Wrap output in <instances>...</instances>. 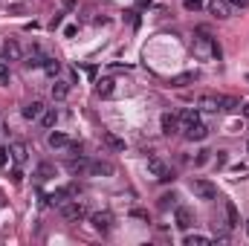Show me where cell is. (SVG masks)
Instances as JSON below:
<instances>
[{
	"instance_id": "cell-1",
	"label": "cell",
	"mask_w": 249,
	"mask_h": 246,
	"mask_svg": "<svg viewBox=\"0 0 249 246\" xmlns=\"http://www.w3.org/2000/svg\"><path fill=\"white\" fill-rule=\"evenodd\" d=\"M191 53H194L200 61H214V58H220V47H217V41H214L206 29H197V32H194V38H191Z\"/></svg>"
},
{
	"instance_id": "cell-2",
	"label": "cell",
	"mask_w": 249,
	"mask_h": 246,
	"mask_svg": "<svg viewBox=\"0 0 249 246\" xmlns=\"http://www.w3.org/2000/svg\"><path fill=\"white\" fill-rule=\"evenodd\" d=\"M61 217L67 223H78L87 217V206L81 200H67V203H61Z\"/></svg>"
},
{
	"instance_id": "cell-3",
	"label": "cell",
	"mask_w": 249,
	"mask_h": 246,
	"mask_svg": "<svg viewBox=\"0 0 249 246\" xmlns=\"http://www.w3.org/2000/svg\"><path fill=\"white\" fill-rule=\"evenodd\" d=\"M188 188H191V194H194L197 200H214V197H217V185L212 183V180H203V177L191 180Z\"/></svg>"
},
{
	"instance_id": "cell-4",
	"label": "cell",
	"mask_w": 249,
	"mask_h": 246,
	"mask_svg": "<svg viewBox=\"0 0 249 246\" xmlns=\"http://www.w3.org/2000/svg\"><path fill=\"white\" fill-rule=\"evenodd\" d=\"M148 174H151L157 183H171V180H174V171H171L160 157H151V159H148Z\"/></svg>"
},
{
	"instance_id": "cell-5",
	"label": "cell",
	"mask_w": 249,
	"mask_h": 246,
	"mask_svg": "<svg viewBox=\"0 0 249 246\" xmlns=\"http://www.w3.org/2000/svg\"><path fill=\"white\" fill-rule=\"evenodd\" d=\"M44 110H47V107H44V102H41V99H32V102H26V105H23V110H20V113H23V119H26V122H41Z\"/></svg>"
},
{
	"instance_id": "cell-6",
	"label": "cell",
	"mask_w": 249,
	"mask_h": 246,
	"mask_svg": "<svg viewBox=\"0 0 249 246\" xmlns=\"http://www.w3.org/2000/svg\"><path fill=\"white\" fill-rule=\"evenodd\" d=\"M197 110H203V113H217V110H220V96H214V93L197 96Z\"/></svg>"
},
{
	"instance_id": "cell-7",
	"label": "cell",
	"mask_w": 249,
	"mask_h": 246,
	"mask_svg": "<svg viewBox=\"0 0 249 246\" xmlns=\"http://www.w3.org/2000/svg\"><path fill=\"white\" fill-rule=\"evenodd\" d=\"M183 136H186V139H191V142H203V139L209 136V127L197 119V122H191V124H186V127H183Z\"/></svg>"
},
{
	"instance_id": "cell-8",
	"label": "cell",
	"mask_w": 249,
	"mask_h": 246,
	"mask_svg": "<svg viewBox=\"0 0 249 246\" xmlns=\"http://www.w3.org/2000/svg\"><path fill=\"white\" fill-rule=\"evenodd\" d=\"M90 223H93V229L96 232H110V226H113V214L110 211H96V214H90Z\"/></svg>"
},
{
	"instance_id": "cell-9",
	"label": "cell",
	"mask_w": 249,
	"mask_h": 246,
	"mask_svg": "<svg viewBox=\"0 0 249 246\" xmlns=\"http://www.w3.org/2000/svg\"><path fill=\"white\" fill-rule=\"evenodd\" d=\"M174 223H177L183 232L191 229V226H194V211H191L188 206H177V209H174Z\"/></svg>"
},
{
	"instance_id": "cell-10",
	"label": "cell",
	"mask_w": 249,
	"mask_h": 246,
	"mask_svg": "<svg viewBox=\"0 0 249 246\" xmlns=\"http://www.w3.org/2000/svg\"><path fill=\"white\" fill-rule=\"evenodd\" d=\"M3 58L6 61H23V50H20V44L15 38H6L3 41Z\"/></svg>"
},
{
	"instance_id": "cell-11",
	"label": "cell",
	"mask_w": 249,
	"mask_h": 246,
	"mask_svg": "<svg viewBox=\"0 0 249 246\" xmlns=\"http://www.w3.org/2000/svg\"><path fill=\"white\" fill-rule=\"evenodd\" d=\"M96 96H99V99H113V96H116V81H113L110 75L99 78V81H96Z\"/></svg>"
},
{
	"instance_id": "cell-12",
	"label": "cell",
	"mask_w": 249,
	"mask_h": 246,
	"mask_svg": "<svg viewBox=\"0 0 249 246\" xmlns=\"http://www.w3.org/2000/svg\"><path fill=\"white\" fill-rule=\"evenodd\" d=\"M78 194V188L75 185H64V188H58V191H53L47 200H50V206H61V203H67L70 197H75Z\"/></svg>"
},
{
	"instance_id": "cell-13",
	"label": "cell",
	"mask_w": 249,
	"mask_h": 246,
	"mask_svg": "<svg viewBox=\"0 0 249 246\" xmlns=\"http://www.w3.org/2000/svg\"><path fill=\"white\" fill-rule=\"evenodd\" d=\"M160 124H162V133L165 136H177L180 133V116H174V113H162L160 116Z\"/></svg>"
},
{
	"instance_id": "cell-14",
	"label": "cell",
	"mask_w": 249,
	"mask_h": 246,
	"mask_svg": "<svg viewBox=\"0 0 249 246\" xmlns=\"http://www.w3.org/2000/svg\"><path fill=\"white\" fill-rule=\"evenodd\" d=\"M110 174H113V165H110V162H102V159H90L87 177H110Z\"/></svg>"
},
{
	"instance_id": "cell-15",
	"label": "cell",
	"mask_w": 249,
	"mask_h": 246,
	"mask_svg": "<svg viewBox=\"0 0 249 246\" xmlns=\"http://www.w3.org/2000/svg\"><path fill=\"white\" fill-rule=\"evenodd\" d=\"M209 12H212L217 20H226V18H232V6H229L226 0H209Z\"/></svg>"
},
{
	"instance_id": "cell-16",
	"label": "cell",
	"mask_w": 249,
	"mask_h": 246,
	"mask_svg": "<svg viewBox=\"0 0 249 246\" xmlns=\"http://www.w3.org/2000/svg\"><path fill=\"white\" fill-rule=\"evenodd\" d=\"M47 142H50V148H53V151H61V148H72V139H70L67 133H61V130H53V133L47 136Z\"/></svg>"
},
{
	"instance_id": "cell-17",
	"label": "cell",
	"mask_w": 249,
	"mask_h": 246,
	"mask_svg": "<svg viewBox=\"0 0 249 246\" xmlns=\"http://www.w3.org/2000/svg\"><path fill=\"white\" fill-rule=\"evenodd\" d=\"M9 151H12V162H18V165H23V162L29 159V148H26V142H12Z\"/></svg>"
},
{
	"instance_id": "cell-18",
	"label": "cell",
	"mask_w": 249,
	"mask_h": 246,
	"mask_svg": "<svg viewBox=\"0 0 249 246\" xmlns=\"http://www.w3.org/2000/svg\"><path fill=\"white\" fill-rule=\"evenodd\" d=\"M102 142H105L110 151H124V148H127L124 139L119 136V133H113V130H105V133H102Z\"/></svg>"
},
{
	"instance_id": "cell-19",
	"label": "cell",
	"mask_w": 249,
	"mask_h": 246,
	"mask_svg": "<svg viewBox=\"0 0 249 246\" xmlns=\"http://www.w3.org/2000/svg\"><path fill=\"white\" fill-rule=\"evenodd\" d=\"M223 211H226V220H229L226 226H229V229H238V226H241V214H238V206H235L232 200H226V203H223Z\"/></svg>"
},
{
	"instance_id": "cell-20",
	"label": "cell",
	"mask_w": 249,
	"mask_h": 246,
	"mask_svg": "<svg viewBox=\"0 0 249 246\" xmlns=\"http://www.w3.org/2000/svg\"><path fill=\"white\" fill-rule=\"evenodd\" d=\"M87 168H90V159L87 157H78V159H70L67 162V171L70 174H84L87 177Z\"/></svg>"
},
{
	"instance_id": "cell-21",
	"label": "cell",
	"mask_w": 249,
	"mask_h": 246,
	"mask_svg": "<svg viewBox=\"0 0 249 246\" xmlns=\"http://www.w3.org/2000/svg\"><path fill=\"white\" fill-rule=\"evenodd\" d=\"M50 96H53L55 102H64V99L70 96V84H67V81H61V78H55V84L50 87Z\"/></svg>"
},
{
	"instance_id": "cell-22",
	"label": "cell",
	"mask_w": 249,
	"mask_h": 246,
	"mask_svg": "<svg viewBox=\"0 0 249 246\" xmlns=\"http://www.w3.org/2000/svg\"><path fill=\"white\" fill-rule=\"evenodd\" d=\"M35 177H38L41 183H47V180H53V177H55V165H53V162H41V165L35 168Z\"/></svg>"
},
{
	"instance_id": "cell-23",
	"label": "cell",
	"mask_w": 249,
	"mask_h": 246,
	"mask_svg": "<svg viewBox=\"0 0 249 246\" xmlns=\"http://www.w3.org/2000/svg\"><path fill=\"white\" fill-rule=\"evenodd\" d=\"M194 81H197V72H180V75L171 78V87H188Z\"/></svg>"
},
{
	"instance_id": "cell-24",
	"label": "cell",
	"mask_w": 249,
	"mask_h": 246,
	"mask_svg": "<svg viewBox=\"0 0 249 246\" xmlns=\"http://www.w3.org/2000/svg\"><path fill=\"white\" fill-rule=\"evenodd\" d=\"M44 72H47L50 78H55V75L61 72V61H58V58H53V55H47V58H44Z\"/></svg>"
},
{
	"instance_id": "cell-25",
	"label": "cell",
	"mask_w": 249,
	"mask_h": 246,
	"mask_svg": "<svg viewBox=\"0 0 249 246\" xmlns=\"http://www.w3.org/2000/svg\"><path fill=\"white\" fill-rule=\"evenodd\" d=\"M220 110H226V113H238V110H241V102L232 99V96H220Z\"/></svg>"
},
{
	"instance_id": "cell-26",
	"label": "cell",
	"mask_w": 249,
	"mask_h": 246,
	"mask_svg": "<svg viewBox=\"0 0 249 246\" xmlns=\"http://www.w3.org/2000/svg\"><path fill=\"white\" fill-rule=\"evenodd\" d=\"M41 124H44V127H55V124H58V110H55V107H47L44 116H41Z\"/></svg>"
},
{
	"instance_id": "cell-27",
	"label": "cell",
	"mask_w": 249,
	"mask_h": 246,
	"mask_svg": "<svg viewBox=\"0 0 249 246\" xmlns=\"http://www.w3.org/2000/svg\"><path fill=\"white\" fill-rule=\"evenodd\" d=\"M44 58H47V55H44V53H41V50H38V47H35V50H32V53H29V58H26V67H44Z\"/></svg>"
},
{
	"instance_id": "cell-28",
	"label": "cell",
	"mask_w": 249,
	"mask_h": 246,
	"mask_svg": "<svg viewBox=\"0 0 249 246\" xmlns=\"http://www.w3.org/2000/svg\"><path fill=\"white\" fill-rule=\"evenodd\" d=\"M12 84V70H9V61L3 58L0 61V87H9Z\"/></svg>"
},
{
	"instance_id": "cell-29",
	"label": "cell",
	"mask_w": 249,
	"mask_h": 246,
	"mask_svg": "<svg viewBox=\"0 0 249 246\" xmlns=\"http://www.w3.org/2000/svg\"><path fill=\"white\" fill-rule=\"evenodd\" d=\"M197 119H200V113H197V110H191V107H186V110H183V113H180V130H183V127H186V124L197 122Z\"/></svg>"
},
{
	"instance_id": "cell-30",
	"label": "cell",
	"mask_w": 249,
	"mask_h": 246,
	"mask_svg": "<svg viewBox=\"0 0 249 246\" xmlns=\"http://www.w3.org/2000/svg\"><path fill=\"white\" fill-rule=\"evenodd\" d=\"M183 244L186 246H200V244H209V238H206V235H186Z\"/></svg>"
},
{
	"instance_id": "cell-31",
	"label": "cell",
	"mask_w": 249,
	"mask_h": 246,
	"mask_svg": "<svg viewBox=\"0 0 249 246\" xmlns=\"http://www.w3.org/2000/svg\"><path fill=\"white\" fill-rule=\"evenodd\" d=\"M12 162V151L9 148H0V168H6Z\"/></svg>"
},
{
	"instance_id": "cell-32",
	"label": "cell",
	"mask_w": 249,
	"mask_h": 246,
	"mask_svg": "<svg viewBox=\"0 0 249 246\" xmlns=\"http://www.w3.org/2000/svg\"><path fill=\"white\" fill-rule=\"evenodd\" d=\"M183 6H186L188 12H197V9L203 6V0H183Z\"/></svg>"
},
{
	"instance_id": "cell-33",
	"label": "cell",
	"mask_w": 249,
	"mask_h": 246,
	"mask_svg": "<svg viewBox=\"0 0 249 246\" xmlns=\"http://www.w3.org/2000/svg\"><path fill=\"white\" fill-rule=\"evenodd\" d=\"M209 154H212V151H200V154H197V165H206V162H209Z\"/></svg>"
},
{
	"instance_id": "cell-34",
	"label": "cell",
	"mask_w": 249,
	"mask_h": 246,
	"mask_svg": "<svg viewBox=\"0 0 249 246\" xmlns=\"http://www.w3.org/2000/svg\"><path fill=\"white\" fill-rule=\"evenodd\" d=\"M168 200H174V194H162V197H160V206L168 209Z\"/></svg>"
},
{
	"instance_id": "cell-35",
	"label": "cell",
	"mask_w": 249,
	"mask_h": 246,
	"mask_svg": "<svg viewBox=\"0 0 249 246\" xmlns=\"http://www.w3.org/2000/svg\"><path fill=\"white\" fill-rule=\"evenodd\" d=\"M226 3H229V6H235V9H244L249 0H226Z\"/></svg>"
},
{
	"instance_id": "cell-36",
	"label": "cell",
	"mask_w": 249,
	"mask_h": 246,
	"mask_svg": "<svg viewBox=\"0 0 249 246\" xmlns=\"http://www.w3.org/2000/svg\"><path fill=\"white\" fill-rule=\"evenodd\" d=\"M241 113H244V116H247V119H249V102H247V105H244V107H241Z\"/></svg>"
},
{
	"instance_id": "cell-37",
	"label": "cell",
	"mask_w": 249,
	"mask_h": 246,
	"mask_svg": "<svg viewBox=\"0 0 249 246\" xmlns=\"http://www.w3.org/2000/svg\"><path fill=\"white\" fill-rule=\"evenodd\" d=\"M136 3H139V6H145V3H151V0H136Z\"/></svg>"
},
{
	"instance_id": "cell-38",
	"label": "cell",
	"mask_w": 249,
	"mask_h": 246,
	"mask_svg": "<svg viewBox=\"0 0 249 246\" xmlns=\"http://www.w3.org/2000/svg\"><path fill=\"white\" fill-rule=\"evenodd\" d=\"M0 133H3V122H0Z\"/></svg>"
},
{
	"instance_id": "cell-39",
	"label": "cell",
	"mask_w": 249,
	"mask_h": 246,
	"mask_svg": "<svg viewBox=\"0 0 249 246\" xmlns=\"http://www.w3.org/2000/svg\"><path fill=\"white\" fill-rule=\"evenodd\" d=\"M247 154H249V142H247Z\"/></svg>"
},
{
	"instance_id": "cell-40",
	"label": "cell",
	"mask_w": 249,
	"mask_h": 246,
	"mask_svg": "<svg viewBox=\"0 0 249 246\" xmlns=\"http://www.w3.org/2000/svg\"><path fill=\"white\" fill-rule=\"evenodd\" d=\"M247 81H249V75H247Z\"/></svg>"
},
{
	"instance_id": "cell-41",
	"label": "cell",
	"mask_w": 249,
	"mask_h": 246,
	"mask_svg": "<svg viewBox=\"0 0 249 246\" xmlns=\"http://www.w3.org/2000/svg\"><path fill=\"white\" fill-rule=\"evenodd\" d=\"M247 229H249V226H247Z\"/></svg>"
}]
</instances>
